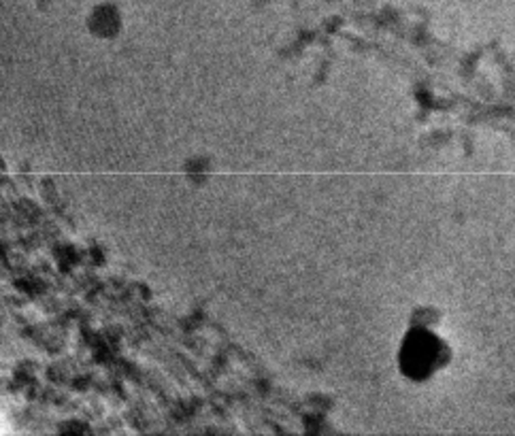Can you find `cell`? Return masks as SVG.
I'll use <instances>...</instances> for the list:
<instances>
[{
	"label": "cell",
	"mask_w": 515,
	"mask_h": 436,
	"mask_svg": "<svg viewBox=\"0 0 515 436\" xmlns=\"http://www.w3.org/2000/svg\"><path fill=\"white\" fill-rule=\"evenodd\" d=\"M439 354H441L439 341L433 339L431 334L417 332L404 345L402 366H404L407 373H411L413 377H424L437 366Z\"/></svg>",
	"instance_id": "obj_1"
}]
</instances>
